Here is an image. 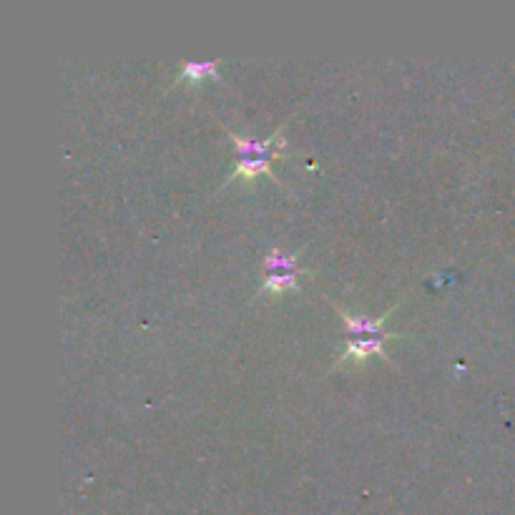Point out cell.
Masks as SVG:
<instances>
[{
  "mask_svg": "<svg viewBox=\"0 0 515 515\" xmlns=\"http://www.w3.org/2000/svg\"><path fill=\"white\" fill-rule=\"evenodd\" d=\"M222 61H179L176 63V73L171 78V83L166 86V91H171L174 86H194L201 81H222Z\"/></svg>",
  "mask_w": 515,
  "mask_h": 515,
  "instance_id": "cell-3",
  "label": "cell"
},
{
  "mask_svg": "<svg viewBox=\"0 0 515 515\" xmlns=\"http://www.w3.org/2000/svg\"><path fill=\"white\" fill-rule=\"evenodd\" d=\"M302 252H304V247L297 249V252H284V249H279V247H267L262 262H259V269H262V274L307 272V269L299 264V259H302Z\"/></svg>",
  "mask_w": 515,
  "mask_h": 515,
  "instance_id": "cell-5",
  "label": "cell"
},
{
  "mask_svg": "<svg viewBox=\"0 0 515 515\" xmlns=\"http://www.w3.org/2000/svg\"><path fill=\"white\" fill-rule=\"evenodd\" d=\"M289 121L292 119H284L282 124L274 129V134L269 136V139H254V136L249 134H237V131L232 129H224L227 131L229 141H232L234 151H237V156H234V169L229 171L227 179L219 184V189H227V186L234 184V181H242V184L249 186L254 184L259 176H267V179H272L274 184L282 186L287 194H292V189H289V186L284 184L272 169L274 161L289 159V149H287L289 141L284 139V131H287Z\"/></svg>",
  "mask_w": 515,
  "mask_h": 515,
  "instance_id": "cell-2",
  "label": "cell"
},
{
  "mask_svg": "<svg viewBox=\"0 0 515 515\" xmlns=\"http://www.w3.org/2000/svg\"><path fill=\"white\" fill-rule=\"evenodd\" d=\"M405 294L392 304L390 309H385L380 317H367V315H352L350 309L342 307L337 299L327 297V302L335 307V312L340 315L342 325H345V350L340 352V357L335 360V365L330 367V372L340 370L345 367L347 362L355 360V362H365L370 357H380L382 362H387L390 367H395L392 362L390 352H387V342L390 340H402V337H410L407 332H397V330H387V320L395 315V309L400 307Z\"/></svg>",
  "mask_w": 515,
  "mask_h": 515,
  "instance_id": "cell-1",
  "label": "cell"
},
{
  "mask_svg": "<svg viewBox=\"0 0 515 515\" xmlns=\"http://www.w3.org/2000/svg\"><path fill=\"white\" fill-rule=\"evenodd\" d=\"M317 269H307V272H289V274H262L259 277V289L254 292L252 299H259L262 294H277L284 292H297L299 284H302L304 277H315Z\"/></svg>",
  "mask_w": 515,
  "mask_h": 515,
  "instance_id": "cell-4",
  "label": "cell"
}]
</instances>
